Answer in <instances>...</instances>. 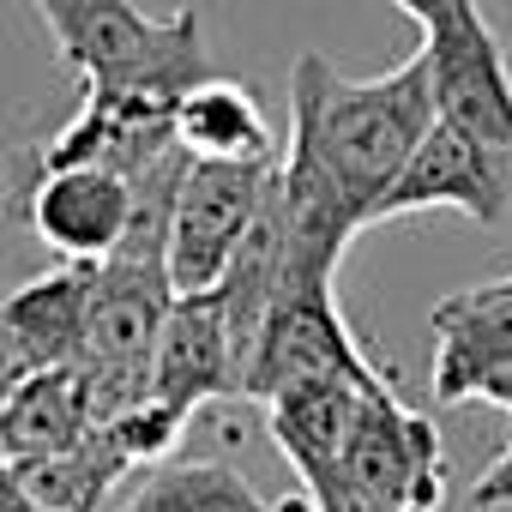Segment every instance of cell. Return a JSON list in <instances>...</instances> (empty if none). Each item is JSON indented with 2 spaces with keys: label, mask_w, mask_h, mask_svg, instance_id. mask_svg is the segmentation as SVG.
Returning <instances> with one entry per match:
<instances>
[{
  "label": "cell",
  "mask_w": 512,
  "mask_h": 512,
  "mask_svg": "<svg viewBox=\"0 0 512 512\" xmlns=\"http://www.w3.org/2000/svg\"><path fill=\"white\" fill-rule=\"evenodd\" d=\"M37 13L85 91L181 103L193 85L211 79L193 7H181L175 19H151L133 0H37Z\"/></svg>",
  "instance_id": "obj_1"
},
{
  "label": "cell",
  "mask_w": 512,
  "mask_h": 512,
  "mask_svg": "<svg viewBox=\"0 0 512 512\" xmlns=\"http://www.w3.org/2000/svg\"><path fill=\"white\" fill-rule=\"evenodd\" d=\"M278 157L272 163H187L175 181L169 205V284L175 296H205L223 284L241 235L253 229L266 193H272Z\"/></svg>",
  "instance_id": "obj_2"
},
{
  "label": "cell",
  "mask_w": 512,
  "mask_h": 512,
  "mask_svg": "<svg viewBox=\"0 0 512 512\" xmlns=\"http://www.w3.org/2000/svg\"><path fill=\"white\" fill-rule=\"evenodd\" d=\"M422 61L434 85V115L494 151H512V67L476 0H446L422 25Z\"/></svg>",
  "instance_id": "obj_3"
},
{
  "label": "cell",
  "mask_w": 512,
  "mask_h": 512,
  "mask_svg": "<svg viewBox=\"0 0 512 512\" xmlns=\"http://www.w3.org/2000/svg\"><path fill=\"white\" fill-rule=\"evenodd\" d=\"M302 380H356V386H392L356 344V332L344 326L338 290L332 284H308V290H278L272 314L260 326V344H253L241 398L266 404L284 386Z\"/></svg>",
  "instance_id": "obj_4"
},
{
  "label": "cell",
  "mask_w": 512,
  "mask_h": 512,
  "mask_svg": "<svg viewBox=\"0 0 512 512\" xmlns=\"http://www.w3.org/2000/svg\"><path fill=\"white\" fill-rule=\"evenodd\" d=\"M428 488H446L434 422L404 410L398 392H374L356 416L326 512H410Z\"/></svg>",
  "instance_id": "obj_5"
},
{
  "label": "cell",
  "mask_w": 512,
  "mask_h": 512,
  "mask_svg": "<svg viewBox=\"0 0 512 512\" xmlns=\"http://www.w3.org/2000/svg\"><path fill=\"white\" fill-rule=\"evenodd\" d=\"M434 205H452L470 223H500L512 211V151H494V145H482V139H470V133H458L434 115V127L410 151L404 175L380 199L374 223L434 211Z\"/></svg>",
  "instance_id": "obj_6"
},
{
  "label": "cell",
  "mask_w": 512,
  "mask_h": 512,
  "mask_svg": "<svg viewBox=\"0 0 512 512\" xmlns=\"http://www.w3.org/2000/svg\"><path fill=\"white\" fill-rule=\"evenodd\" d=\"M25 217H31V229L49 253L79 260V266H103L121 247L127 223H133V175L97 169V163L37 169Z\"/></svg>",
  "instance_id": "obj_7"
},
{
  "label": "cell",
  "mask_w": 512,
  "mask_h": 512,
  "mask_svg": "<svg viewBox=\"0 0 512 512\" xmlns=\"http://www.w3.org/2000/svg\"><path fill=\"white\" fill-rule=\"evenodd\" d=\"M374 392H392V386H356V380H302V386H284L278 398H266V428L278 440V452L290 458V470L302 476V494L326 512L332 488H338V464H344V446L356 434V416Z\"/></svg>",
  "instance_id": "obj_8"
},
{
  "label": "cell",
  "mask_w": 512,
  "mask_h": 512,
  "mask_svg": "<svg viewBox=\"0 0 512 512\" xmlns=\"http://www.w3.org/2000/svg\"><path fill=\"white\" fill-rule=\"evenodd\" d=\"M217 398H241L217 290L175 296V308L157 332V350H151V404H163L169 416L187 422L199 404H217Z\"/></svg>",
  "instance_id": "obj_9"
},
{
  "label": "cell",
  "mask_w": 512,
  "mask_h": 512,
  "mask_svg": "<svg viewBox=\"0 0 512 512\" xmlns=\"http://www.w3.org/2000/svg\"><path fill=\"white\" fill-rule=\"evenodd\" d=\"M512 368V278L458 290L434 308V404L476 398Z\"/></svg>",
  "instance_id": "obj_10"
},
{
  "label": "cell",
  "mask_w": 512,
  "mask_h": 512,
  "mask_svg": "<svg viewBox=\"0 0 512 512\" xmlns=\"http://www.w3.org/2000/svg\"><path fill=\"white\" fill-rule=\"evenodd\" d=\"M97 428L79 368H37L0 398V464H43L73 452Z\"/></svg>",
  "instance_id": "obj_11"
},
{
  "label": "cell",
  "mask_w": 512,
  "mask_h": 512,
  "mask_svg": "<svg viewBox=\"0 0 512 512\" xmlns=\"http://www.w3.org/2000/svg\"><path fill=\"white\" fill-rule=\"evenodd\" d=\"M175 151L187 163H272L278 139L260 97L211 73L175 103Z\"/></svg>",
  "instance_id": "obj_12"
},
{
  "label": "cell",
  "mask_w": 512,
  "mask_h": 512,
  "mask_svg": "<svg viewBox=\"0 0 512 512\" xmlns=\"http://www.w3.org/2000/svg\"><path fill=\"white\" fill-rule=\"evenodd\" d=\"M91 284H97V266L67 260V266L19 284L0 302V314H7V326L19 332V344L37 368H79L85 320H91Z\"/></svg>",
  "instance_id": "obj_13"
},
{
  "label": "cell",
  "mask_w": 512,
  "mask_h": 512,
  "mask_svg": "<svg viewBox=\"0 0 512 512\" xmlns=\"http://www.w3.org/2000/svg\"><path fill=\"white\" fill-rule=\"evenodd\" d=\"M272 500L223 458H175L139 470V482L109 500V512H266Z\"/></svg>",
  "instance_id": "obj_14"
},
{
  "label": "cell",
  "mask_w": 512,
  "mask_h": 512,
  "mask_svg": "<svg viewBox=\"0 0 512 512\" xmlns=\"http://www.w3.org/2000/svg\"><path fill=\"white\" fill-rule=\"evenodd\" d=\"M470 506H482V512H500V506H512V446L482 470V482L470 488Z\"/></svg>",
  "instance_id": "obj_15"
},
{
  "label": "cell",
  "mask_w": 512,
  "mask_h": 512,
  "mask_svg": "<svg viewBox=\"0 0 512 512\" xmlns=\"http://www.w3.org/2000/svg\"><path fill=\"white\" fill-rule=\"evenodd\" d=\"M37 374V362L25 356V344H19V332L7 326V314H0V398H7L19 380H31Z\"/></svg>",
  "instance_id": "obj_16"
},
{
  "label": "cell",
  "mask_w": 512,
  "mask_h": 512,
  "mask_svg": "<svg viewBox=\"0 0 512 512\" xmlns=\"http://www.w3.org/2000/svg\"><path fill=\"white\" fill-rule=\"evenodd\" d=\"M392 7H398L404 19H416V25H428V19H440V13H446V0H392Z\"/></svg>",
  "instance_id": "obj_17"
},
{
  "label": "cell",
  "mask_w": 512,
  "mask_h": 512,
  "mask_svg": "<svg viewBox=\"0 0 512 512\" xmlns=\"http://www.w3.org/2000/svg\"><path fill=\"white\" fill-rule=\"evenodd\" d=\"M266 512H320V506H314V500H308V494H290V500H272V506H266Z\"/></svg>",
  "instance_id": "obj_18"
},
{
  "label": "cell",
  "mask_w": 512,
  "mask_h": 512,
  "mask_svg": "<svg viewBox=\"0 0 512 512\" xmlns=\"http://www.w3.org/2000/svg\"><path fill=\"white\" fill-rule=\"evenodd\" d=\"M440 494H446V488H428V494H422V500H416L410 512H434V506H440Z\"/></svg>",
  "instance_id": "obj_19"
}]
</instances>
